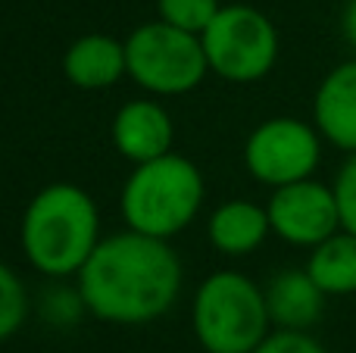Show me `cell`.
Wrapping results in <instances>:
<instances>
[{"label": "cell", "mask_w": 356, "mask_h": 353, "mask_svg": "<svg viewBox=\"0 0 356 353\" xmlns=\"http://www.w3.org/2000/svg\"><path fill=\"white\" fill-rule=\"evenodd\" d=\"M29 310H31V300L22 279L0 260V344L22 331Z\"/></svg>", "instance_id": "9a60e30c"}, {"label": "cell", "mask_w": 356, "mask_h": 353, "mask_svg": "<svg viewBox=\"0 0 356 353\" xmlns=\"http://www.w3.org/2000/svg\"><path fill=\"white\" fill-rule=\"evenodd\" d=\"M63 75L69 79V85L81 91H106L129 75L125 41L104 35V31L75 38L63 54Z\"/></svg>", "instance_id": "8fae6325"}, {"label": "cell", "mask_w": 356, "mask_h": 353, "mask_svg": "<svg viewBox=\"0 0 356 353\" xmlns=\"http://www.w3.org/2000/svg\"><path fill=\"white\" fill-rule=\"evenodd\" d=\"M81 313H88V310H85V304H81L79 288H72V291H66V288H54V291L47 294V300H44V316H47L54 325L75 322Z\"/></svg>", "instance_id": "d6986e66"}, {"label": "cell", "mask_w": 356, "mask_h": 353, "mask_svg": "<svg viewBox=\"0 0 356 353\" xmlns=\"http://www.w3.org/2000/svg\"><path fill=\"white\" fill-rule=\"evenodd\" d=\"M332 191H334V200H338L341 229L356 235V154L344 156V163H341L338 172H334Z\"/></svg>", "instance_id": "e0dca14e"}, {"label": "cell", "mask_w": 356, "mask_h": 353, "mask_svg": "<svg viewBox=\"0 0 356 353\" xmlns=\"http://www.w3.org/2000/svg\"><path fill=\"white\" fill-rule=\"evenodd\" d=\"M266 213H269L272 235L282 238L291 247L309 250L341 229L338 200H334L332 185L319 181L316 175L272 188Z\"/></svg>", "instance_id": "ba28073f"}, {"label": "cell", "mask_w": 356, "mask_h": 353, "mask_svg": "<svg viewBox=\"0 0 356 353\" xmlns=\"http://www.w3.org/2000/svg\"><path fill=\"white\" fill-rule=\"evenodd\" d=\"M322 144L325 138L307 119H263L259 125H253V131L244 141V169L253 181L266 188L313 179L322 163Z\"/></svg>", "instance_id": "52a82bcc"}, {"label": "cell", "mask_w": 356, "mask_h": 353, "mask_svg": "<svg viewBox=\"0 0 356 353\" xmlns=\"http://www.w3.org/2000/svg\"><path fill=\"white\" fill-rule=\"evenodd\" d=\"M303 269L328 297H350V294H356V235L338 229L332 238L309 247Z\"/></svg>", "instance_id": "5bb4252c"}, {"label": "cell", "mask_w": 356, "mask_h": 353, "mask_svg": "<svg viewBox=\"0 0 356 353\" xmlns=\"http://www.w3.org/2000/svg\"><path fill=\"white\" fill-rule=\"evenodd\" d=\"M75 288L88 316L110 325H147L178 304L184 266L169 241L125 229L100 238L75 275Z\"/></svg>", "instance_id": "6da1fadb"}, {"label": "cell", "mask_w": 356, "mask_h": 353, "mask_svg": "<svg viewBox=\"0 0 356 353\" xmlns=\"http://www.w3.org/2000/svg\"><path fill=\"white\" fill-rule=\"evenodd\" d=\"M219 10L222 0H156V19L191 35H203V28L213 22Z\"/></svg>", "instance_id": "2e32d148"}, {"label": "cell", "mask_w": 356, "mask_h": 353, "mask_svg": "<svg viewBox=\"0 0 356 353\" xmlns=\"http://www.w3.org/2000/svg\"><path fill=\"white\" fill-rule=\"evenodd\" d=\"M129 79L150 97H181L203 85L209 72L200 35L154 19L125 38Z\"/></svg>", "instance_id": "5b68a950"}, {"label": "cell", "mask_w": 356, "mask_h": 353, "mask_svg": "<svg viewBox=\"0 0 356 353\" xmlns=\"http://www.w3.org/2000/svg\"><path fill=\"white\" fill-rule=\"evenodd\" d=\"M253 353H328L325 344L303 329H272Z\"/></svg>", "instance_id": "ac0fdd59"}, {"label": "cell", "mask_w": 356, "mask_h": 353, "mask_svg": "<svg viewBox=\"0 0 356 353\" xmlns=\"http://www.w3.org/2000/svg\"><path fill=\"white\" fill-rule=\"evenodd\" d=\"M313 125L325 144L356 154V56L322 75L313 97Z\"/></svg>", "instance_id": "30bf717a"}, {"label": "cell", "mask_w": 356, "mask_h": 353, "mask_svg": "<svg viewBox=\"0 0 356 353\" xmlns=\"http://www.w3.org/2000/svg\"><path fill=\"white\" fill-rule=\"evenodd\" d=\"M341 35L350 44V50H356V0H347L344 13H341Z\"/></svg>", "instance_id": "ffe728a7"}, {"label": "cell", "mask_w": 356, "mask_h": 353, "mask_svg": "<svg viewBox=\"0 0 356 353\" xmlns=\"http://www.w3.org/2000/svg\"><path fill=\"white\" fill-rule=\"evenodd\" d=\"M191 329L207 353H253L272 331L263 285L238 269H216L197 285Z\"/></svg>", "instance_id": "277c9868"}, {"label": "cell", "mask_w": 356, "mask_h": 353, "mask_svg": "<svg viewBox=\"0 0 356 353\" xmlns=\"http://www.w3.org/2000/svg\"><path fill=\"white\" fill-rule=\"evenodd\" d=\"M263 291L272 329L309 331L325 313L328 294L309 279L307 269H278Z\"/></svg>", "instance_id": "4fadbf2b"}, {"label": "cell", "mask_w": 356, "mask_h": 353, "mask_svg": "<svg viewBox=\"0 0 356 353\" xmlns=\"http://www.w3.org/2000/svg\"><path fill=\"white\" fill-rule=\"evenodd\" d=\"M269 235V213H266L263 204H253V200H222L207 219L209 247L222 256H232V260L250 256L253 250L263 247Z\"/></svg>", "instance_id": "7c38bea8"}, {"label": "cell", "mask_w": 356, "mask_h": 353, "mask_svg": "<svg viewBox=\"0 0 356 353\" xmlns=\"http://www.w3.org/2000/svg\"><path fill=\"white\" fill-rule=\"evenodd\" d=\"M209 72L232 85L263 81L278 63V28L263 10L250 3H222L200 35Z\"/></svg>", "instance_id": "8992f818"}, {"label": "cell", "mask_w": 356, "mask_h": 353, "mask_svg": "<svg viewBox=\"0 0 356 353\" xmlns=\"http://www.w3.org/2000/svg\"><path fill=\"white\" fill-rule=\"evenodd\" d=\"M207 200L203 172L181 154H163L138 163L119 194L125 229L172 241L197 219Z\"/></svg>", "instance_id": "3957f363"}, {"label": "cell", "mask_w": 356, "mask_h": 353, "mask_svg": "<svg viewBox=\"0 0 356 353\" xmlns=\"http://www.w3.org/2000/svg\"><path fill=\"white\" fill-rule=\"evenodd\" d=\"M110 135H113V147L131 166H138V163L156 160V156L172 150L175 122L156 97H138L116 110Z\"/></svg>", "instance_id": "9c48e42d"}, {"label": "cell", "mask_w": 356, "mask_h": 353, "mask_svg": "<svg viewBox=\"0 0 356 353\" xmlns=\"http://www.w3.org/2000/svg\"><path fill=\"white\" fill-rule=\"evenodd\" d=\"M100 238L97 204L72 181L44 185L29 200L19 222V247L29 266L44 279L79 275Z\"/></svg>", "instance_id": "7a4b0ae2"}]
</instances>
